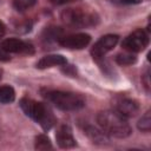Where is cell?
I'll use <instances>...</instances> for the list:
<instances>
[{
    "instance_id": "1",
    "label": "cell",
    "mask_w": 151,
    "mask_h": 151,
    "mask_svg": "<svg viewBox=\"0 0 151 151\" xmlns=\"http://www.w3.org/2000/svg\"><path fill=\"white\" fill-rule=\"evenodd\" d=\"M97 123L106 134L114 138H126L132 133L126 118L114 110L99 112L97 114Z\"/></svg>"
},
{
    "instance_id": "2",
    "label": "cell",
    "mask_w": 151,
    "mask_h": 151,
    "mask_svg": "<svg viewBox=\"0 0 151 151\" xmlns=\"http://www.w3.org/2000/svg\"><path fill=\"white\" fill-rule=\"evenodd\" d=\"M19 105L24 111V113L31 119H33L35 123H38L45 131H48L50 129H52V126L57 122L50 107L44 103L37 101L31 98H22Z\"/></svg>"
},
{
    "instance_id": "3",
    "label": "cell",
    "mask_w": 151,
    "mask_h": 151,
    "mask_svg": "<svg viewBox=\"0 0 151 151\" xmlns=\"http://www.w3.org/2000/svg\"><path fill=\"white\" fill-rule=\"evenodd\" d=\"M44 97L52 103L57 109L63 111H77L85 106V98L74 92H67V91H59V90H52L46 91L44 93Z\"/></svg>"
},
{
    "instance_id": "4",
    "label": "cell",
    "mask_w": 151,
    "mask_h": 151,
    "mask_svg": "<svg viewBox=\"0 0 151 151\" xmlns=\"http://www.w3.org/2000/svg\"><path fill=\"white\" fill-rule=\"evenodd\" d=\"M61 18L66 24L72 25V26H79V27L94 25L96 20H97L93 14L86 13V12L81 11L80 8H77V9L68 8L63 12Z\"/></svg>"
},
{
    "instance_id": "5",
    "label": "cell",
    "mask_w": 151,
    "mask_h": 151,
    "mask_svg": "<svg viewBox=\"0 0 151 151\" xmlns=\"http://www.w3.org/2000/svg\"><path fill=\"white\" fill-rule=\"evenodd\" d=\"M149 44V35L144 29H136L129 34L122 42V47L129 52H142Z\"/></svg>"
},
{
    "instance_id": "6",
    "label": "cell",
    "mask_w": 151,
    "mask_h": 151,
    "mask_svg": "<svg viewBox=\"0 0 151 151\" xmlns=\"http://www.w3.org/2000/svg\"><path fill=\"white\" fill-rule=\"evenodd\" d=\"M119 37L117 34H106L104 37H101L92 47L91 50V54L93 57L94 60H99L103 59V57L113 50V47L118 44Z\"/></svg>"
},
{
    "instance_id": "7",
    "label": "cell",
    "mask_w": 151,
    "mask_h": 151,
    "mask_svg": "<svg viewBox=\"0 0 151 151\" xmlns=\"http://www.w3.org/2000/svg\"><path fill=\"white\" fill-rule=\"evenodd\" d=\"M113 110L117 111L125 118L134 117L139 112V104L137 100L127 98V97H118L113 101Z\"/></svg>"
},
{
    "instance_id": "8",
    "label": "cell",
    "mask_w": 151,
    "mask_h": 151,
    "mask_svg": "<svg viewBox=\"0 0 151 151\" xmlns=\"http://www.w3.org/2000/svg\"><path fill=\"white\" fill-rule=\"evenodd\" d=\"M91 41V35L87 33H77V34H70L66 37L59 38L58 42L63 47L71 48V50H81L85 48Z\"/></svg>"
},
{
    "instance_id": "9",
    "label": "cell",
    "mask_w": 151,
    "mask_h": 151,
    "mask_svg": "<svg viewBox=\"0 0 151 151\" xmlns=\"http://www.w3.org/2000/svg\"><path fill=\"white\" fill-rule=\"evenodd\" d=\"M1 47L8 53H20V54H32L34 47L32 44L26 42L18 38H9L2 41Z\"/></svg>"
},
{
    "instance_id": "10",
    "label": "cell",
    "mask_w": 151,
    "mask_h": 151,
    "mask_svg": "<svg viewBox=\"0 0 151 151\" xmlns=\"http://www.w3.org/2000/svg\"><path fill=\"white\" fill-rule=\"evenodd\" d=\"M55 140L59 147L61 149H72L77 145L76 138L73 137L72 129L68 125H61L57 133H55Z\"/></svg>"
},
{
    "instance_id": "11",
    "label": "cell",
    "mask_w": 151,
    "mask_h": 151,
    "mask_svg": "<svg viewBox=\"0 0 151 151\" xmlns=\"http://www.w3.org/2000/svg\"><path fill=\"white\" fill-rule=\"evenodd\" d=\"M67 60L64 55L61 54H48L42 57L38 63H37V68L44 70V68H48V67H53V66H63L66 65Z\"/></svg>"
},
{
    "instance_id": "12",
    "label": "cell",
    "mask_w": 151,
    "mask_h": 151,
    "mask_svg": "<svg viewBox=\"0 0 151 151\" xmlns=\"http://www.w3.org/2000/svg\"><path fill=\"white\" fill-rule=\"evenodd\" d=\"M85 133L88 136V138L96 143L100 142V143H104V142H107V138H106V133L101 130V129H97L94 126H91V125H87L85 127Z\"/></svg>"
},
{
    "instance_id": "13",
    "label": "cell",
    "mask_w": 151,
    "mask_h": 151,
    "mask_svg": "<svg viewBox=\"0 0 151 151\" xmlns=\"http://www.w3.org/2000/svg\"><path fill=\"white\" fill-rule=\"evenodd\" d=\"M15 99V91L9 85L0 86V103L1 104H9Z\"/></svg>"
},
{
    "instance_id": "14",
    "label": "cell",
    "mask_w": 151,
    "mask_h": 151,
    "mask_svg": "<svg viewBox=\"0 0 151 151\" xmlns=\"http://www.w3.org/2000/svg\"><path fill=\"white\" fill-rule=\"evenodd\" d=\"M116 63L120 66H130L137 63V57L132 53H120L116 55Z\"/></svg>"
},
{
    "instance_id": "15",
    "label": "cell",
    "mask_w": 151,
    "mask_h": 151,
    "mask_svg": "<svg viewBox=\"0 0 151 151\" xmlns=\"http://www.w3.org/2000/svg\"><path fill=\"white\" fill-rule=\"evenodd\" d=\"M34 147L37 150H51L52 149V143L50 140V138L46 134H38L35 137V143H34Z\"/></svg>"
},
{
    "instance_id": "16",
    "label": "cell",
    "mask_w": 151,
    "mask_h": 151,
    "mask_svg": "<svg viewBox=\"0 0 151 151\" xmlns=\"http://www.w3.org/2000/svg\"><path fill=\"white\" fill-rule=\"evenodd\" d=\"M137 127L142 132H150L151 130V113L146 111L137 123Z\"/></svg>"
},
{
    "instance_id": "17",
    "label": "cell",
    "mask_w": 151,
    "mask_h": 151,
    "mask_svg": "<svg viewBox=\"0 0 151 151\" xmlns=\"http://www.w3.org/2000/svg\"><path fill=\"white\" fill-rule=\"evenodd\" d=\"M37 4V0H13V6L17 11L24 12L29 9Z\"/></svg>"
},
{
    "instance_id": "18",
    "label": "cell",
    "mask_w": 151,
    "mask_h": 151,
    "mask_svg": "<svg viewBox=\"0 0 151 151\" xmlns=\"http://www.w3.org/2000/svg\"><path fill=\"white\" fill-rule=\"evenodd\" d=\"M11 59V55L7 51H5L1 46H0V60L1 61H8Z\"/></svg>"
},
{
    "instance_id": "19",
    "label": "cell",
    "mask_w": 151,
    "mask_h": 151,
    "mask_svg": "<svg viewBox=\"0 0 151 151\" xmlns=\"http://www.w3.org/2000/svg\"><path fill=\"white\" fill-rule=\"evenodd\" d=\"M122 4H127V5H136V4H140L143 0H119Z\"/></svg>"
},
{
    "instance_id": "20",
    "label": "cell",
    "mask_w": 151,
    "mask_h": 151,
    "mask_svg": "<svg viewBox=\"0 0 151 151\" xmlns=\"http://www.w3.org/2000/svg\"><path fill=\"white\" fill-rule=\"evenodd\" d=\"M143 81H144V85H145L146 90H149V85H150V81H149V72H146L143 76Z\"/></svg>"
},
{
    "instance_id": "21",
    "label": "cell",
    "mask_w": 151,
    "mask_h": 151,
    "mask_svg": "<svg viewBox=\"0 0 151 151\" xmlns=\"http://www.w3.org/2000/svg\"><path fill=\"white\" fill-rule=\"evenodd\" d=\"M70 1H73V0H51V2H53L54 5H64Z\"/></svg>"
},
{
    "instance_id": "22",
    "label": "cell",
    "mask_w": 151,
    "mask_h": 151,
    "mask_svg": "<svg viewBox=\"0 0 151 151\" xmlns=\"http://www.w3.org/2000/svg\"><path fill=\"white\" fill-rule=\"evenodd\" d=\"M5 32H6V27H5L4 22H2L1 20H0V38H2V37H4Z\"/></svg>"
},
{
    "instance_id": "23",
    "label": "cell",
    "mask_w": 151,
    "mask_h": 151,
    "mask_svg": "<svg viewBox=\"0 0 151 151\" xmlns=\"http://www.w3.org/2000/svg\"><path fill=\"white\" fill-rule=\"evenodd\" d=\"M1 74H2V71L0 70V79H1Z\"/></svg>"
}]
</instances>
